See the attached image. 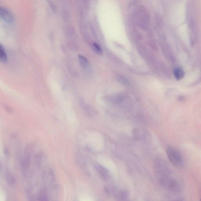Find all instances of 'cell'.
Returning a JSON list of instances; mask_svg holds the SVG:
<instances>
[{"instance_id":"cell-14","label":"cell","mask_w":201,"mask_h":201,"mask_svg":"<svg viewBox=\"0 0 201 201\" xmlns=\"http://www.w3.org/2000/svg\"><path fill=\"white\" fill-rule=\"evenodd\" d=\"M179 99L180 100L182 101L183 99H185V98L184 97L182 96H181L179 98Z\"/></svg>"},{"instance_id":"cell-6","label":"cell","mask_w":201,"mask_h":201,"mask_svg":"<svg viewBox=\"0 0 201 201\" xmlns=\"http://www.w3.org/2000/svg\"><path fill=\"white\" fill-rule=\"evenodd\" d=\"M1 17L7 22H10L13 20V16L11 13L4 8H1Z\"/></svg>"},{"instance_id":"cell-5","label":"cell","mask_w":201,"mask_h":201,"mask_svg":"<svg viewBox=\"0 0 201 201\" xmlns=\"http://www.w3.org/2000/svg\"><path fill=\"white\" fill-rule=\"evenodd\" d=\"M6 181L10 185L13 186L16 184V179L9 169H6L5 172Z\"/></svg>"},{"instance_id":"cell-1","label":"cell","mask_w":201,"mask_h":201,"mask_svg":"<svg viewBox=\"0 0 201 201\" xmlns=\"http://www.w3.org/2000/svg\"><path fill=\"white\" fill-rule=\"evenodd\" d=\"M133 14L136 19L137 24L144 30H147L150 26V17L146 8L143 6H139L136 12Z\"/></svg>"},{"instance_id":"cell-15","label":"cell","mask_w":201,"mask_h":201,"mask_svg":"<svg viewBox=\"0 0 201 201\" xmlns=\"http://www.w3.org/2000/svg\"></svg>"},{"instance_id":"cell-2","label":"cell","mask_w":201,"mask_h":201,"mask_svg":"<svg viewBox=\"0 0 201 201\" xmlns=\"http://www.w3.org/2000/svg\"><path fill=\"white\" fill-rule=\"evenodd\" d=\"M167 157L171 163L175 167H182L184 161L180 153L176 149L171 146H168L166 148Z\"/></svg>"},{"instance_id":"cell-10","label":"cell","mask_w":201,"mask_h":201,"mask_svg":"<svg viewBox=\"0 0 201 201\" xmlns=\"http://www.w3.org/2000/svg\"><path fill=\"white\" fill-rule=\"evenodd\" d=\"M0 59L2 63H6L8 62V57L5 49L2 45L0 46Z\"/></svg>"},{"instance_id":"cell-11","label":"cell","mask_w":201,"mask_h":201,"mask_svg":"<svg viewBox=\"0 0 201 201\" xmlns=\"http://www.w3.org/2000/svg\"><path fill=\"white\" fill-rule=\"evenodd\" d=\"M78 58L80 63L83 67L85 68V69L89 68V63L87 59L81 55H79Z\"/></svg>"},{"instance_id":"cell-7","label":"cell","mask_w":201,"mask_h":201,"mask_svg":"<svg viewBox=\"0 0 201 201\" xmlns=\"http://www.w3.org/2000/svg\"><path fill=\"white\" fill-rule=\"evenodd\" d=\"M130 195L129 191L126 190H122L119 192L116 195V199L117 200H126L129 198Z\"/></svg>"},{"instance_id":"cell-3","label":"cell","mask_w":201,"mask_h":201,"mask_svg":"<svg viewBox=\"0 0 201 201\" xmlns=\"http://www.w3.org/2000/svg\"><path fill=\"white\" fill-rule=\"evenodd\" d=\"M94 167L103 180L105 181L108 180L110 178V174L108 169L97 163L95 164Z\"/></svg>"},{"instance_id":"cell-8","label":"cell","mask_w":201,"mask_h":201,"mask_svg":"<svg viewBox=\"0 0 201 201\" xmlns=\"http://www.w3.org/2000/svg\"><path fill=\"white\" fill-rule=\"evenodd\" d=\"M38 198L39 200H48V194L47 189L44 187L40 189L38 194Z\"/></svg>"},{"instance_id":"cell-13","label":"cell","mask_w":201,"mask_h":201,"mask_svg":"<svg viewBox=\"0 0 201 201\" xmlns=\"http://www.w3.org/2000/svg\"><path fill=\"white\" fill-rule=\"evenodd\" d=\"M4 153L6 155H7V156L9 155V152L8 150V148H5L4 149Z\"/></svg>"},{"instance_id":"cell-12","label":"cell","mask_w":201,"mask_h":201,"mask_svg":"<svg viewBox=\"0 0 201 201\" xmlns=\"http://www.w3.org/2000/svg\"><path fill=\"white\" fill-rule=\"evenodd\" d=\"M93 48L94 51L96 52L99 55H102V50L101 47H99V45L96 43H94L93 44Z\"/></svg>"},{"instance_id":"cell-4","label":"cell","mask_w":201,"mask_h":201,"mask_svg":"<svg viewBox=\"0 0 201 201\" xmlns=\"http://www.w3.org/2000/svg\"><path fill=\"white\" fill-rule=\"evenodd\" d=\"M133 135L135 138L139 140H144L147 139V134L144 130L140 129H136L133 130Z\"/></svg>"},{"instance_id":"cell-9","label":"cell","mask_w":201,"mask_h":201,"mask_svg":"<svg viewBox=\"0 0 201 201\" xmlns=\"http://www.w3.org/2000/svg\"><path fill=\"white\" fill-rule=\"evenodd\" d=\"M173 73L174 77L178 81L181 80L184 77V71L180 68H176L174 70Z\"/></svg>"}]
</instances>
